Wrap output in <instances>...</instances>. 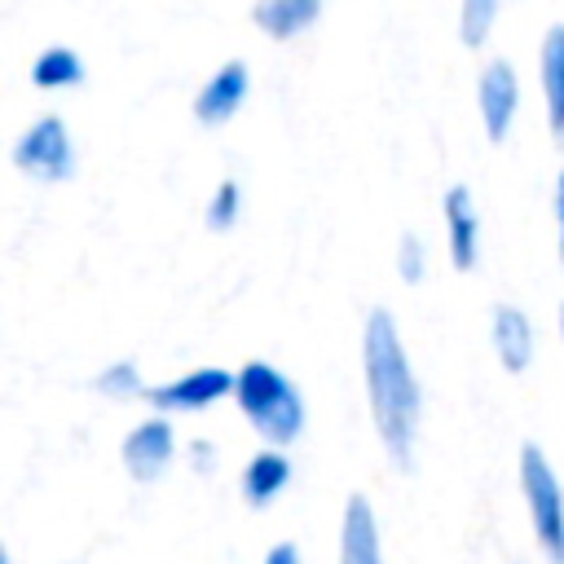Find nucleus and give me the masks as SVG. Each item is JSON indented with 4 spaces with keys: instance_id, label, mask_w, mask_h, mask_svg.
I'll return each instance as SVG.
<instances>
[{
    "instance_id": "obj_1",
    "label": "nucleus",
    "mask_w": 564,
    "mask_h": 564,
    "mask_svg": "<svg viewBox=\"0 0 564 564\" xmlns=\"http://www.w3.org/2000/svg\"><path fill=\"white\" fill-rule=\"evenodd\" d=\"M361 366H366V397H370V419H375L379 445L401 471H410L414 445H419V419H423V388L410 370L405 344L397 335V317L383 304L366 313Z\"/></svg>"
},
{
    "instance_id": "obj_2",
    "label": "nucleus",
    "mask_w": 564,
    "mask_h": 564,
    "mask_svg": "<svg viewBox=\"0 0 564 564\" xmlns=\"http://www.w3.org/2000/svg\"><path fill=\"white\" fill-rule=\"evenodd\" d=\"M234 401L242 419L260 432V441H269V449H282L304 432V397L273 361H260V357L242 361Z\"/></svg>"
},
{
    "instance_id": "obj_3",
    "label": "nucleus",
    "mask_w": 564,
    "mask_h": 564,
    "mask_svg": "<svg viewBox=\"0 0 564 564\" xmlns=\"http://www.w3.org/2000/svg\"><path fill=\"white\" fill-rule=\"evenodd\" d=\"M520 494H524L529 524H533V538L546 564H564V489H560L551 458L533 441L520 445Z\"/></svg>"
},
{
    "instance_id": "obj_4",
    "label": "nucleus",
    "mask_w": 564,
    "mask_h": 564,
    "mask_svg": "<svg viewBox=\"0 0 564 564\" xmlns=\"http://www.w3.org/2000/svg\"><path fill=\"white\" fill-rule=\"evenodd\" d=\"M13 163H18V172H26L35 181H70L75 176V141H70L62 115H40L13 145Z\"/></svg>"
},
{
    "instance_id": "obj_5",
    "label": "nucleus",
    "mask_w": 564,
    "mask_h": 564,
    "mask_svg": "<svg viewBox=\"0 0 564 564\" xmlns=\"http://www.w3.org/2000/svg\"><path fill=\"white\" fill-rule=\"evenodd\" d=\"M238 388V370H220V366H198V370H185L181 379H167V383H154L145 388V405H154L159 414H198L225 397H234Z\"/></svg>"
},
{
    "instance_id": "obj_6",
    "label": "nucleus",
    "mask_w": 564,
    "mask_h": 564,
    "mask_svg": "<svg viewBox=\"0 0 564 564\" xmlns=\"http://www.w3.org/2000/svg\"><path fill=\"white\" fill-rule=\"evenodd\" d=\"M476 106H480L485 137L494 145H502L507 132H511V115L520 106V79H516V66L511 62H502V57L485 62V70L476 79Z\"/></svg>"
},
{
    "instance_id": "obj_7",
    "label": "nucleus",
    "mask_w": 564,
    "mask_h": 564,
    "mask_svg": "<svg viewBox=\"0 0 564 564\" xmlns=\"http://www.w3.org/2000/svg\"><path fill=\"white\" fill-rule=\"evenodd\" d=\"M123 467H128V476L132 480H159L163 471H167V463H172V454H176V432H172V423L163 419V414H154V419H141L128 436H123Z\"/></svg>"
},
{
    "instance_id": "obj_8",
    "label": "nucleus",
    "mask_w": 564,
    "mask_h": 564,
    "mask_svg": "<svg viewBox=\"0 0 564 564\" xmlns=\"http://www.w3.org/2000/svg\"><path fill=\"white\" fill-rule=\"evenodd\" d=\"M247 88H251V70H247V62H225L203 88H198V97H194V119L203 123V128H220V123H229L234 115H238V106L247 101Z\"/></svg>"
},
{
    "instance_id": "obj_9",
    "label": "nucleus",
    "mask_w": 564,
    "mask_h": 564,
    "mask_svg": "<svg viewBox=\"0 0 564 564\" xmlns=\"http://www.w3.org/2000/svg\"><path fill=\"white\" fill-rule=\"evenodd\" d=\"M445 238H449L454 269L471 273L476 256H480V216H476V203H471L467 185H449L445 189Z\"/></svg>"
},
{
    "instance_id": "obj_10",
    "label": "nucleus",
    "mask_w": 564,
    "mask_h": 564,
    "mask_svg": "<svg viewBox=\"0 0 564 564\" xmlns=\"http://www.w3.org/2000/svg\"><path fill=\"white\" fill-rule=\"evenodd\" d=\"M339 564H383L379 551V524L370 511L366 494H352L344 502V520H339Z\"/></svg>"
},
{
    "instance_id": "obj_11",
    "label": "nucleus",
    "mask_w": 564,
    "mask_h": 564,
    "mask_svg": "<svg viewBox=\"0 0 564 564\" xmlns=\"http://www.w3.org/2000/svg\"><path fill=\"white\" fill-rule=\"evenodd\" d=\"M489 339H494V352H498V361H502L507 375H520L533 361V322L516 304H498L494 308Z\"/></svg>"
},
{
    "instance_id": "obj_12",
    "label": "nucleus",
    "mask_w": 564,
    "mask_h": 564,
    "mask_svg": "<svg viewBox=\"0 0 564 564\" xmlns=\"http://www.w3.org/2000/svg\"><path fill=\"white\" fill-rule=\"evenodd\" d=\"M542 66V97H546V128L551 141L564 145V22H555L538 53Z\"/></svg>"
},
{
    "instance_id": "obj_13",
    "label": "nucleus",
    "mask_w": 564,
    "mask_h": 564,
    "mask_svg": "<svg viewBox=\"0 0 564 564\" xmlns=\"http://www.w3.org/2000/svg\"><path fill=\"white\" fill-rule=\"evenodd\" d=\"M291 485V458L282 449H260L242 467V498L251 511H264L282 489Z\"/></svg>"
},
{
    "instance_id": "obj_14",
    "label": "nucleus",
    "mask_w": 564,
    "mask_h": 564,
    "mask_svg": "<svg viewBox=\"0 0 564 564\" xmlns=\"http://www.w3.org/2000/svg\"><path fill=\"white\" fill-rule=\"evenodd\" d=\"M322 4L326 0H256L251 22L269 40H295V35H304L322 18Z\"/></svg>"
},
{
    "instance_id": "obj_15",
    "label": "nucleus",
    "mask_w": 564,
    "mask_h": 564,
    "mask_svg": "<svg viewBox=\"0 0 564 564\" xmlns=\"http://www.w3.org/2000/svg\"><path fill=\"white\" fill-rule=\"evenodd\" d=\"M31 84L44 93H62V88H79L84 84V62L75 48L66 44H48L35 62H31Z\"/></svg>"
},
{
    "instance_id": "obj_16",
    "label": "nucleus",
    "mask_w": 564,
    "mask_h": 564,
    "mask_svg": "<svg viewBox=\"0 0 564 564\" xmlns=\"http://www.w3.org/2000/svg\"><path fill=\"white\" fill-rule=\"evenodd\" d=\"M498 22V0H463L458 4V40L467 48H480Z\"/></svg>"
},
{
    "instance_id": "obj_17",
    "label": "nucleus",
    "mask_w": 564,
    "mask_h": 564,
    "mask_svg": "<svg viewBox=\"0 0 564 564\" xmlns=\"http://www.w3.org/2000/svg\"><path fill=\"white\" fill-rule=\"evenodd\" d=\"M238 212H242V189H238V181H234V176H225V181L216 185L212 203H207V229H216V234L234 229Z\"/></svg>"
},
{
    "instance_id": "obj_18",
    "label": "nucleus",
    "mask_w": 564,
    "mask_h": 564,
    "mask_svg": "<svg viewBox=\"0 0 564 564\" xmlns=\"http://www.w3.org/2000/svg\"><path fill=\"white\" fill-rule=\"evenodd\" d=\"M97 392H110V397H132V392H145L141 388V375L132 361H115L106 375H97Z\"/></svg>"
},
{
    "instance_id": "obj_19",
    "label": "nucleus",
    "mask_w": 564,
    "mask_h": 564,
    "mask_svg": "<svg viewBox=\"0 0 564 564\" xmlns=\"http://www.w3.org/2000/svg\"><path fill=\"white\" fill-rule=\"evenodd\" d=\"M401 282L405 286H414V282H423V242L414 238V234H401Z\"/></svg>"
},
{
    "instance_id": "obj_20",
    "label": "nucleus",
    "mask_w": 564,
    "mask_h": 564,
    "mask_svg": "<svg viewBox=\"0 0 564 564\" xmlns=\"http://www.w3.org/2000/svg\"><path fill=\"white\" fill-rule=\"evenodd\" d=\"M264 564H300V546L295 542H273L269 555H264Z\"/></svg>"
},
{
    "instance_id": "obj_21",
    "label": "nucleus",
    "mask_w": 564,
    "mask_h": 564,
    "mask_svg": "<svg viewBox=\"0 0 564 564\" xmlns=\"http://www.w3.org/2000/svg\"><path fill=\"white\" fill-rule=\"evenodd\" d=\"M555 234H560V264H564V167L555 176Z\"/></svg>"
},
{
    "instance_id": "obj_22",
    "label": "nucleus",
    "mask_w": 564,
    "mask_h": 564,
    "mask_svg": "<svg viewBox=\"0 0 564 564\" xmlns=\"http://www.w3.org/2000/svg\"><path fill=\"white\" fill-rule=\"evenodd\" d=\"M560 335H564V308H560Z\"/></svg>"
}]
</instances>
